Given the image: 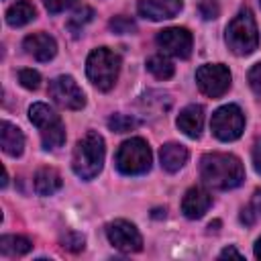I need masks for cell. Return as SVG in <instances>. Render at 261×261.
<instances>
[{
	"mask_svg": "<svg viewBox=\"0 0 261 261\" xmlns=\"http://www.w3.org/2000/svg\"><path fill=\"white\" fill-rule=\"evenodd\" d=\"M200 177L214 190H232L243 184L245 167L230 153H206L200 159Z\"/></svg>",
	"mask_w": 261,
	"mask_h": 261,
	"instance_id": "6da1fadb",
	"label": "cell"
},
{
	"mask_svg": "<svg viewBox=\"0 0 261 261\" xmlns=\"http://www.w3.org/2000/svg\"><path fill=\"white\" fill-rule=\"evenodd\" d=\"M104 165V139L96 130H88L73 147L71 167L77 177L92 179Z\"/></svg>",
	"mask_w": 261,
	"mask_h": 261,
	"instance_id": "7a4b0ae2",
	"label": "cell"
},
{
	"mask_svg": "<svg viewBox=\"0 0 261 261\" xmlns=\"http://www.w3.org/2000/svg\"><path fill=\"white\" fill-rule=\"evenodd\" d=\"M226 45L234 55H251L259 45V33L251 8H241L226 27Z\"/></svg>",
	"mask_w": 261,
	"mask_h": 261,
	"instance_id": "3957f363",
	"label": "cell"
},
{
	"mask_svg": "<svg viewBox=\"0 0 261 261\" xmlns=\"http://www.w3.org/2000/svg\"><path fill=\"white\" fill-rule=\"evenodd\" d=\"M118 71H120V57L114 51L106 47H98L88 55L86 73L98 90L108 92L116 84Z\"/></svg>",
	"mask_w": 261,
	"mask_h": 261,
	"instance_id": "277c9868",
	"label": "cell"
},
{
	"mask_svg": "<svg viewBox=\"0 0 261 261\" xmlns=\"http://www.w3.org/2000/svg\"><path fill=\"white\" fill-rule=\"evenodd\" d=\"M151 159L153 155H151L149 143L141 137H133L118 147L114 163H116V169L124 175H141L149 171Z\"/></svg>",
	"mask_w": 261,
	"mask_h": 261,
	"instance_id": "5b68a950",
	"label": "cell"
},
{
	"mask_svg": "<svg viewBox=\"0 0 261 261\" xmlns=\"http://www.w3.org/2000/svg\"><path fill=\"white\" fill-rule=\"evenodd\" d=\"M29 118L39 128L45 149H57L65 143V126H63L61 118L47 104H43V102L33 104L29 108Z\"/></svg>",
	"mask_w": 261,
	"mask_h": 261,
	"instance_id": "8992f818",
	"label": "cell"
},
{
	"mask_svg": "<svg viewBox=\"0 0 261 261\" xmlns=\"http://www.w3.org/2000/svg\"><path fill=\"white\" fill-rule=\"evenodd\" d=\"M210 128L214 133V137L220 139V141H234V139H239L243 135V128H245L243 110L237 104L220 106L212 114Z\"/></svg>",
	"mask_w": 261,
	"mask_h": 261,
	"instance_id": "52a82bcc",
	"label": "cell"
},
{
	"mask_svg": "<svg viewBox=\"0 0 261 261\" xmlns=\"http://www.w3.org/2000/svg\"><path fill=\"white\" fill-rule=\"evenodd\" d=\"M196 82L202 94L208 98H220L230 88V71L222 63H206L198 67Z\"/></svg>",
	"mask_w": 261,
	"mask_h": 261,
	"instance_id": "ba28073f",
	"label": "cell"
},
{
	"mask_svg": "<svg viewBox=\"0 0 261 261\" xmlns=\"http://www.w3.org/2000/svg\"><path fill=\"white\" fill-rule=\"evenodd\" d=\"M49 96L65 110H80L86 106V94L71 75H57L49 84Z\"/></svg>",
	"mask_w": 261,
	"mask_h": 261,
	"instance_id": "9c48e42d",
	"label": "cell"
},
{
	"mask_svg": "<svg viewBox=\"0 0 261 261\" xmlns=\"http://www.w3.org/2000/svg\"><path fill=\"white\" fill-rule=\"evenodd\" d=\"M106 234L108 241L112 243V247H116L122 253H137L143 249V237L137 230V226L128 220H114L106 226Z\"/></svg>",
	"mask_w": 261,
	"mask_h": 261,
	"instance_id": "30bf717a",
	"label": "cell"
},
{
	"mask_svg": "<svg viewBox=\"0 0 261 261\" xmlns=\"http://www.w3.org/2000/svg\"><path fill=\"white\" fill-rule=\"evenodd\" d=\"M155 41H157V45L165 53H169L173 57H179V59H188L190 53H192V45H194L192 33L188 29H184V27L163 29V31L157 33V39Z\"/></svg>",
	"mask_w": 261,
	"mask_h": 261,
	"instance_id": "8fae6325",
	"label": "cell"
},
{
	"mask_svg": "<svg viewBox=\"0 0 261 261\" xmlns=\"http://www.w3.org/2000/svg\"><path fill=\"white\" fill-rule=\"evenodd\" d=\"M181 0H139L137 10L143 18L149 20H165L173 18L181 10Z\"/></svg>",
	"mask_w": 261,
	"mask_h": 261,
	"instance_id": "7c38bea8",
	"label": "cell"
},
{
	"mask_svg": "<svg viewBox=\"0 0 261 261\" xmlns=\"http://www.w3.org/2000/svg\"><path fill=\"white\" fill-rule=\"evenodd\" d=\"M22 47L29 55H33L37 61H49L55 57L57 53V43L53 37H49L47 33H33L29 37H24Z\"/></svg>",
	"mask_w": 261,
	"mask_h": 261,
	"instance_id": "4fadbf2b",
	"label": "cell"
},
{
	"mask_svg": "<svg viewBox=\"0 0 261 261\" xmlns=\"http://www.w3.org/2000/svg\"><path fill=\"white\" fill-rule=\"evenodd\" d=\"M210 206H212V196L204 188H190L181 200V212L192 220L202 218Z\"/></svg>",
	"mask_w": 261,
	"mask_h": 261,
	"instance_id": "5bb4252c",
	"label": "cell"
},
{
	"mask_svg": "<svg viewBox=\"0 0 261 261\" xmlns=\"http://www.w3.org/2000/svg\"><path fill=\"white\" fill-rule=\"evenodd\" d=\"M202 126H204V108L200 104H190L179 112L177 128L190 139H198L202 135Z\"/></svg>",
	"mask_w": 261,
	"mask_h": 261,
	"instance_id": "9a60e30c",
	"label": "cell"
},
{
	"mask_svg": "<svg viewBox=\"0 0 261 261\" xmlns=\"http://www.w3.org/2000/svg\"><path fill=\"white\" fill-rule=\"evenodd\" d=\"M0 145H2V151L6 155L18 157L24 149V135L12 122L2 120V124H0Z\"/></svg>",
	"mask_w": 261,
	"mask_h": 261,
	"instance_id": "2e32d148",
	"label": "cell"
},
{
	"mask_svg": "<svg viewBox=\"0 0 261 261\" xmlns=\"http://www.w3.org/2000/svg\"><path fill=\"white\" fill-rule=\"evenodd\" d=\"M159 159H161V167L169 173L179 171L186 161H188V149L179 143H165L159 151Z\"/></svg>",
	"mask_w": 261,
	"mask_h": 261,
	"instance_id": "e0dca14e",
	"label": "cell"
},
{
	"mask_svg": "<svg viewBox=\"0 0 261 261\" xmlns=\"http://www.w3.org/2000/svg\"><path fill=\"white\" fill-rule=\"evenodd\" d=\"M61 188V175L53 167H41L35 173V190L39 196H53Z\"/></svg>",
	"mask_w": 261,
	"mask_h": 261,
	"instance_id": "ac0fdd59",
	"label": "cell"
},
{
	"mask_svg": "<svg viewBox=\"0 0 261 261\" xmlns=\"http://www.w3.org/2000/svg\"><path fill=\"white\" fill-rule=\"evenodd\" d=\"M37 16V8L33 6V2L29 0H20V2H14L8 10H6V22L10 27H24L27 22L35 20Z\"/></svg>",
	"mask_w": 261,
	"mask_h": 261,
	"instance_id": "d6986e66",
	"label": "cell"
},
{
	"mask_svg": "<svg viewBox=\"0 0 261 261\" xmlns=\"http://www.w3.org/2000/svg\"><path fill=\"white\" fill-rule=\"evenodd\" d=\"M33 249V243L18 234H4L0 239V251L6 257H20Z\"/></svg>",
	"mask_w": 261,
	"mask_h": 261,
	"instance_id": "ffe728a7",
	"label": "cell"
},
{
	"mask_svg": "<svg viewBox=\"0 0 261 261\" xmlns=\"http://www.w3.org/2000/svg\"><path fill=\"white\" fill-rule=\"evenodd\" d=\"M147 69L157 77V80H169L173 75V63L163 57V55H151L147 59Z\"/></svg>",
	"mask_w": 261,
	"mask_h": 261,
	"instance_id": "44dd1931",
	"label": "cell"
},
{
	"mask_svg": "<svg viewBox=\"0 0 261 261\" xmlns=\"http://www.w3.org/2000/svg\"><path fill=\"white\" fill-rule=\"evenodd\" d=\"M92 18H94V10H92L90 6H82L80 10H75V12L69 16V20H67V29L71 31L73 37H80V33L84 31V27H86Z\"/></svg>",
	"mask_w": 261,
	"mask_h": 261,
	"instance_id": "7402d4cb",
	"label": "cell"
},
{
	"mask_svg": "<svg viewBox=\"0 0 261 261\" xmlns=\"http://www.w3.org/2000/svg\"><path fill=\"white\" fill-rule=\"evenodd\" d=\"M141 124V120H137L135 116H128V114H112L108 118V128L112 133H126V130H133Z\"/></svg>",
	"mask_w": 261,
	"mask_h": 261,
	"instance_id": "603a6c76",
	"label": "cell"
},
{
	"mask_svg": "<svg viewBox=\"0 0 261 261\" xmlns=\"http://www.w3.org/2000/svg\"><path fill=\"white\" fill-rule=\"evenodd\" d=\"M59 243H61V247H63L65 251H69V253H80V251L84 249V245H86V239H84V234H80V232H75V230H67L65 234H61Z\"/></svg>",
	"mask_w": 261,
	"mask_h": 261,
	"instance_id": "cb8c5ba5",
	"label": "cell"
},
{
	"mask_svg": "<svg viewBox=\"0 0 261 261\" xmlns=\"http://www.w3.org/2000/svg\"><path fill=\"white\" fill-rule=\"evenodd\" d=\"M108 27H110V31H114L118 35H128V33H135L137 31L135 20H130L128 16H114V18H110Z\"/></svg>",
	"mask_w": 261,
	"mask_h": 261,
	"instance_id": "d4e9b609",
	"label": "cell"
},
{
	"mask_svg": "<svg viewBox=\"0 0 261 261\" xmlns=\"http://www.w3.org/2000/svg\"><path fill=\"white\" fill-rule=\"evenodd\" d=\"M198 12H200V16H202L204 20H214V18H218V14H220L218 0H200Z\"/></svg>",
	"mask_w": 261,
	"mask_h": 261,
	"instance_id": "484cf974",
	"label": "cell"
},
{
	"mask_svg": "<svg viewBox=\"0 0 261 261\" xmlns=\"http://www.w3.org/2000/svg\"><path fill=\"white\" fill-rule=\"evenodd\" d=\"M18 82H20V86H24L27 90H37L39 84H41V75H39V71H35V69H20V71H18Z\"/></svg>",
	"mask_w": 261,
	"mask_h": 261,
	"instance_id": "4316f807",
	"label": "cell"
},
{
	"mask_svg": "<svg viewBox=\"0 0 261 261\" xmlns=\"http://www.w3.org/2000/svg\"><path fill=\"white\" fill-rule=\"evenodd\" d=\"M247 80H249V86L253 88V92H255V94H261V63H255V65L249 69Z\"/></svg>",
	"mask_w": 261,
	"mask_h": 261,
	"instance_id": "83f0119b",
	"label": "cell"
},
{
	"mask_svg": "<svg viewBox=\"0 0 261 261\" xmlns=\"http://www.w3.org/2000/svg\"><path fill=\"white\" fill-rule=\"evenodd\" d=\"M43 2H45V8H47L51 14H57V12L65 10V8H69L75 0H43Z\"/></svg>",
	"mask_w": 261,
	"mask_h": 261,
	"instance_id": "f1b7e54d",
	"label": "cell"
},
{
	"mask_svg": "<svg viewBox=\"0 0 261 261\" xmlns=\"http://www.w3.org/2000/svg\"><path fill=\"white\" fill-rule=\"evenodd\" d=\"M255 218H257V212H255L251 206H247V208L241 210V222H243V224L253 226V224H255Z\"/></svg>",
	"mask_w": 261,
	"mask_h": 261,
	"instance_id": "f546056e",
	"label": "cell"
},
{
	"mask_svg": "<svg viewBox=\"0 0 261 261\" xmlns=\"http://www.w3.org/2000/svg\"><path fill=\"white\" fill-rule=\"evenodd\" d=\"M251 208H253L257 214H261V188H259V190H255L253 200H251Z\"/></svg>",
	"mask_w": 261,
	"mask_h": 261,
	"instance_id": "4dcf8cb0",
	"label": "cell"
},
{
	"mask_svg": "<svg viewBox=\"0 0 261 261\" xmlns=\"http://www.w3.org/2000/svg\"><path fill=\"white\" fill-rule=\"evenodd\" d=\"M253 165H255V169L261 173V143L255 147V151H253Z\"/></svg>",
	"mask_w": 261,
	"mask_h": 261,
	"instance_id": "1f68e13d",
	"label": "cell"
},
{
	"mask_svg": "<svg viewBox=\"0 0 261 261\" xmlns=\"http://www.w3.org/2000/svg\"><path fill=\"white\" fill-rule=\"evenodd\" d=\"M220 257H237V259H241L243 255H241V253H239L234 247H226V249L220 253Z\"/></svg>",
	"mask_w": 261,
	"mask_h": 261,
	"instance_id": "d6a6232c",
	"label": "cell"
},
{
	"mask_svg": "<svg viewBox=\"0 0 261 261\" xmlns=\"http://www.w3.org/2000/svg\"><path fill=\"white\" fill-rule=\"evenodd\" d=\"M255 257L261 259V239H257V243H255Z\"/></svg>",
	"mask_w": 261,
	"mask_h": 261,
	"instance_id": "836d02e7",
	"label": "cell"
},
{
	"mask_svg": "<svg viewBox=\"0 0 261 261\" xmlns=\"http://www.w3.org/2000/svg\"><path fill=\"white\" fill-rule=\"evenodd\" d=\"M218 226H220V220H214V222H210V230H218Z\"/></svg>",
	"mask_w": 261,
	"mask_h": 261,
	"instance_id": "e575fe53",
	"label": "cell"
},
{
	"mask_svg": "<svg viewBox=\"0 0 261 261\" xmlns=\"http://www.w3.org/2000/svg\"><path fill=\"white\" fill-rule=\"evenodd\" d=\"M259 2H261V0H259Z\"/></svg>",
	"mask_w": 261,
	"mask_h": 261,
	"instance_id": "d590c367",
	"label": "cell"
}]
</instances>
